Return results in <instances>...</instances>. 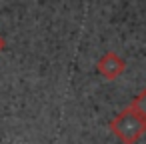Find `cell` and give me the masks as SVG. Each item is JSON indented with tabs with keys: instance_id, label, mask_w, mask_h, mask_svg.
<instances>
[{
	"instance_id": "1",
	"label": "cell",
	"mask_w": 146,
	"mask_h": 144,
	"mask_svg": "<svg viewBox=\"0 0 146 144\" xmlns=\"http://www.w3.org/2000/svg\"><path fill=\"white\" fill-rule=\"evenodd\" d=\"M110 130L122 144H136L146 132V120L132 106H126L110 120Z\"/></svg>"
},
{
	"instance_id": "2",
	"label": "cell",
	"mask_w": 146,
	"mask_h": 144,
	"mask_svg": "<svg viewBox=\"0 0 146 144\" xmlns=\"http://www.w3.org/2000/svg\"><path fill=\"white\" fill-rule=\"evenodd\" d=\"M124 70H126V62H124V58L118 56L116 52H106V54L98 60V72H100L106 80H116Z\"/></svg>"
},
{
	"instance_id": "3",
	"label": "cell",
	"mask_w": 146,
	"mask_h": 144,
	"mask_svg": "<svg viewBox=\"0 0 146 144\" xmlns=\"http://www.w3.org/2000/svg\"><path fill=\"white\" fill-rule=\"evenodd\" d=\"M130 106H132V108H134V110L146 120V86H144V88L140 90V94L130 102Z\"/></svg>"
},
{
	"instance_id": "4",
	"label": "cell",
	"mask_w": 146,
	"mask_h": 144,
	"mask_svg": "<svg viewBox=\"0 0 146 144\" xmlns=\"http://www.w3.org/2000/svg\"><path fill=\"white\" fill-rule=\"evenodd\" d=\"M4 48H6V40H4V36H2V34H0V52H2Z\"/></svg>"
}]
</instances>
